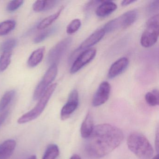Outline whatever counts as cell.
Masks as SVG:
<instances>
[{
    "mask_svg": "<svg viewBox=\"0 0 159 159\" xmlns=\"http://www.w3.org/2000/svg\"><path fill=\"white\" fill-rule=\"evenodd\" d=\"M110 92V84L107 81L101 83L93 97L92 101L93 106L99 107L105 104L109 98Z\"/></svg>",
    "mask_w": 159,
    "mask_h": 159,
    "instance_id": "cell-10",
    "label": "cell"
},
{
    "mask_svg": "<svg viewBox=\"0 0 159 159\" xmlns=\"http://www.w3.org/2000/svg\"><path fill=\"white\" fill-rule=\"evenodd\" d=\"M14 90H11L6 92L0 100V112H3L4 110L11 104L15 96Z\"/></svg>",
    "mask_w": 159,
    "mask_h": 159,
    "instance_id": "cell-19",
    "label": "cell"
},
{
    "mask_svg": "<svg viewBox=\"0 0 159 159\" xmlns=\"http://www.w3.org/2000/svg\"><path fill=\"white\" fill-rule=\"evenodd\" d=\"M59 2L58 1H37L33 4L32 8L36 12L45 11L53 9Z\"/></svg>",
    "mask_w": 159,
    "mask_h": 159,
    "instance_id": "cell-17",
    "label": "cell"
},
{
    "mask_svg": "<svg viewBox=\"0 0 159 159\" xmlns=\"http://www.w3.org/2000/svg\"><path fill=\"white\" fill-rule=\"evenodd\" d=\"M122 131L109 124L94 126L91 135L86 139L85 149L94 158H102L119 147L124 139Z\"/></svg>",
    "mask_w": 159,
    "mask_h": 159,
    "instance_id": "cell-1",
    "label": "cell"
},
{
    "mask_svg": "<svg viewBox=\"0 0 159 159\" xmlns=\"http://www.w3.org/2000/svg\"><path fill=\"white\" fill-rule=\"evenodd\" d=\"M57 86L56 83L50 85L39 98L37 105L32 110L20 117L17 122L20 124H23L31 121L38 118L44 111L52 95L55 91Z\"/></svg>",
    "mask_w": 159,
    "mask_h": 159,
    "instance_id": "cell-3",
    "label": "cell"
},
{
    "mask_svg": "<svg viewBox=\"0 0 159 159\" xmlns=\"http://www.w3.org/2000/svg\"><path fill=\"white\" fill-rule=\"evenodd\" d=\"M128 148L140 159H150L154 153V150L148 139L141 133L134 132L127 139Z\"/></svg>",
    "mask_w": 159,
    "mask_h": 159,
    "instance_id": "cell-2",
    "label": "cell"
},
{
    "mask_svg": "<svg viewBox=\"0 0 159 159\" xmlns=\"http://www.w3.org/2000/svg\"><path fill=\"white\" fill-rule=\"evenodd\" d=\"M148 10L150 12H155L159 10V1H153L152 2L148 7Z\"/></svg>",
    "mask_w": 159,
    "mask_h": 159,
    "instance_id": "cell-29",
    "label": "cell"
},
{
    "mask_svg": "<svg viewBox=\"0 0 159 159\" xmlns=\"http://www.w3.org/2000/svg\"><path fill=\"white\" fill-rule=\"evenodd\" d=\"M11 52H3L0 57V72L5 71L11 63Z\"/></svg>",
    "mask_w": 159,
    "mask_h": 159,
    "instance_id": "cell-25",
    "label": "cell"
},
{
    "mask_svg": "<svg viewBox=\"0 0 159 159\" xmlns=\"http://www.w3.org/2000/svg\"><path fill=\"white\" fill-rule=\"evenodd\" d=\"M81 25V22L79 19L72 20L67 27L66 32L68 34H72L77 32Z\"/></svg>",
    "mask_w": 159,
    "mask_h": 159,
    "instance_id": "cell-26",
    "label": "cell"
},
{
    "mask_svg": "<svg viewBox=\"0 0 159 159\" xmlns=\"http://www.w3.org/2000/svg\"><path fill=\"white\" fill-rule=\"evenodd\" d=\"M16 25V22L12 20H7L0 23V36H5L12 31Z\"/></svg>",
    "mask_w": 159,
    "mask_h": 159,
    "instance_id": "cell-22",
    "label": "cell"
},
{
    "mask_svg": "<svg viewBox=\"0 0 159 159\" xmlns=\"http://www.w3.org/2000/svg\"><path fill=\"white\" fill-rule=\"evenodd\" d=\"M159 134H158V132H157V134L156 135V138H155V145H156V147L157 148V151H158V147H159V138H158Z\"/></svg>",
    "mask_w": 159,
    "mask_h": 159,
    "instance_id": "cell-32",
    "label": "cell"
},
{
    "mask_svg": "<svg viewBox=\"0 0 159 159\" xmlns=\"http://www.w3.org/2000/svg\"><path fill=\"white\" fill-rule=\"evenodd\" d=\"M129 60L125 57H121L112 64L109 70L108 77L112 79L124 72L128 67Z\"/></svg>",
    "mask_w": 159,
    "mask_h": 159,
    "instance_id": "cell-12",
    "label": "cell"
},
{
    "mask_svg": "<svg viewBox=\"0 0 159 159\" xmlns=\"http://www.w3.org/2000/svg\"><path fill=\"white\" fill-rule=\"evenodd\" d=\"M9 111H3V112L0 115V126H1L2 125L5 121L9 115Z\"/></svg>",
    "mask_w": 159,
    "mask_h": 159,
    "instance_id": "cell-30",
    "label": "cell"
},
{
    "mask_svg": "<svg viewBox=\"0 0 159 159\" xmlns=\"http://www.w3.org/2000/svg\"><path fill=\"white\" fill-rule=\"evenodd\" d=\"M70 159H81V157L77 154H74L70 157Z\"/></svg>",
    "mask_w": 159,
    "mask_h": 159,
    "instance_id": "cell-33",
    "label": "cell"
},
{
    "mask_svg": "<svg viewBox=\"0 0 159 159\" xmlns=\"http://www.w3.org/2000/svg\"><path fill=\"white\" fill-rule=\"evenodd\" d=\"M57 70L58 69L57 65H53L51 66L44 74L41 81L38 84L34 91L33 94L34 100H39L47 88L54 80L57 75Z\"/></svg>",
    "mask_w": 159,
    "mask_h": 159,
    "instance_id": "cell-7",
    "label": "cell"
},
{
    "mask_svg": "<svg viewBox=\"0 0 159 159\" xmlns=\"http://www.w3.org/2000/svg\"><path fill=\"white\" fill-rule=\"evenodd\" d=\"M63 9H64V7H62L57 12L43 19L37 26L38 29L40 30H44L52 25L53 23H54L59 17Z\"/></svg>",
    "mask_w": 159,
    "mask_h": 159,
    "instance_id": "cell-18",
    "label": "cell"
},
{
    "mask_svg": "<svg viewBox=\"0 0 159 159\" xmlns=\"http://www.w3.org/2000/svg\"><path fill=\"white\" fill-rule=\"evenodd\" d=\"M145 100L147 104L151 107L158 106L159 104V92L154 89L152 92L147 93L145 95Z\"/></svg>",
    "mask_w": 159,
    "mask_h": 159,
    "instance_id": "cell-23",
    "label": "cell"
},
{
    "mask_svg": "<svg viewBox=\"0 0 159 159\" xmlns=\"http://www.w3.org/2000/svg\"><path fill=\"white\" fill-rule=\"evenodd\" d=\"M152 159H159V155H158V154L155 155V156L152 158Z\"/></svg>",
    "mask_w": 159,
    "mask_h": 159,
    "instance_id": "cell-35",
    "label": "cell"
},
{
    "mask_svg": "<svg viewBox=\"0 0 159 159\" xmlns=\"http://www.w3.org/2000/svg\"><path fill=\"white\" fill-rule=\"evenodd\" d=\"M28 159H37V156L36 155H32L30 156Z\"/></svg>",
    "mask_w": 159,
    "mask_h": 159,
    "instance_id": "cell-34",
    "label": "cell"
},
{
    "mask_svg": "<svg viewBox=\"0 0 159 159\" xmlns=\"http://www.w3.org/2000/svg\"><path fill=\"white\" fill-rule=\"evenodd\" d=\"M117 9V5L114 2L110 1H104L98 6L95 13L98 17H107L115 11Z\"/></svg>",
    "mask_w": 159,
    "mask_h": 159,
    "instance_id": "cell-13",
    "label": "cell"
},
{
    "mask_svg": "<svg viewBox=\"0 0 159 159\" xmlns=\"http://www.w3.org/2000/svg\"><path fill=\"white\" fill-rule=\"evenodd\" d=\"M17 44V40L11 38L4 41L0 45V51L2 53L11 52Z\"/></svg>",
    "mask_w": 159,
    "mask_h": 159,
    "instance_id": "cell-24",
    "label": "cell"
},
{
    "mask_svg": "<svg viewBox=\"0 0 159 159\" xmlns=\"http://www.w3.org/2000/svg\"><path fill=\"white\" fill-rule=\"evenodd\" d=\"M45 52V48L42 47L35 50L30 55L28 60L27 65L29 67L37 66L42 61Z\"/></svg>",
    "mask_w": 159,
    "mask_h": 159,
    "instance_id": "cell-16",
    "label": "cell"
},
{
    "mask_svg": "<svg viewBox=\"0 0 159 159\" xmlns=\"http://www.w3.org/2000/svg\"><path fill=\"white\" fill-rule=\"evenodd\" d=\"M96 50L90 48L81 53L72 64L70 69L71 74H75L87 64H89L95 57Z\"/></svg>",
    "mask_w": 159,
    "mask_h": 159,
    "instance_id": "cell-8",
    "label": "cell"
},
{
    "mask_svg": "<svg viewBox=\"0 0 159 159\" xmlns=\"http://www.w3.org/2000/svg\"><path fill=\"white\" fill-rule=\"evenodd\" d=\"M16 145V141L12 139H7L0 144V159L10 158L12 155Z\"/></svg>",
    "mask_w": 159,
    "mask_h": 159,
    "instance_id": "cell-14",
    "label": "cell"
},
{
    "mask_svg": "<svg viewBox=\"0 0 159 159\" xmlns=\"http://www.w3.org/2000/svg\"><path fill=\"white\" fill-rule=\"evenodd\" d=\"M136 1H133V0H127V1H123L121 3V5L122 6H126L130 4H132V3L136 2Z\"/></svg>",
    "mask_w": 159,
    "mask_h": 159,
    "instance_id": "cell-31",
    "label": "cell"
},
{
    "mask_svg": "<svg viewBox=\"0 0 159 159\" xmlns=\"http://www.w3.org/2000/svg\"><path fill=\"white\" fill-rule=\"evenodd\" d=\"M79 104V95L78 91L73 90L69 96L67 102L64 105L60 113L62 120L68 119L78 107Z\"/></svg>",
    "mask_w": 159,
    "mask_h": 159,
    "instance_id": "cell-9",
    "label": "cell"
},
{
    "mask_svg": "<svg viewBox=\"0 0 159 159\" xmlns=\"http://www.w3.org/2000/svg\"><path fill=\"white\" fill-rule=\"evenodd\" d=\"M159 14L151 17L147 23L146 30L140 39L143 47L149 48L157 43L159 37Z\"/></svg>",
    "mask_w": 159,
    "mask_h": 159,
    "instance_id": "cell-5",
    "label": "cell"
},
{
    "mask_svg": "<svg viewBox=\"0 0 159 159\" xmlns=\"http://www.w3.org/2000/svg\"><path fill=\"white\" fill-rule=\"evenodd\" d=\"M106 33L103 28L97 30L80 45L76 52H78L80 51L90 49L92 46L99 42L103 39Z\"/></svg>",
    "mask_w": 159,
    "mask_h": 159,
    "instance_id": "cell-11",
    "label": "cell"
},
{
    "mask_svg": "<svg viewBox=\"0 0 159 159\" xmlns=\"http://www.w3.org/2000/svg\"><path fill=\"white\" fill-rule=\"evenodd\" d=\"M104 1H91L88 2L84 7V11L86 12H90L93 11L95 7L101 4Z\"/></svg>",
    "mask_w": 159,
    "mask_h": 159,
    "instance_id": "cell-28",
    "label": "cell"
},
{
    "mask_svg": "<svg viewBox=\"0 0 159 159\" xmlns=\"http://www.w3.org/2000/svg\"><path fill=\"white\" fill-rule=\"evenodd\" d=\"M59 154L58 146L56 144H50L47 147L42 159H56Z\"/></svg>",
    "mask_w": 159,
    "mask_h": 159,
    "instance_id": "cell-21",
    "label": "cell"
},
{
    "mask_svg": "<svg viewBox=\"0 0 159 159\" xmlns=\"http://www.w3.org/2000/svg\"><path fill=\"white\" fill-rule=\"evenodd\" d=\"M138 12L136 10L128 11L120 16L111 20L104 25L106 33H110L118 29H125L132 25L137 19Z\"/></svg>",
    "mask_w": 159,
    "mask_h": 159,
    "instance_id": "cell-4",
    "label": "cell"
},
{
    "mask_svg": "<svg viewBox=\"0 0 159 159\" xmlns=\"http://www.w3.org/2000/svg\"><path fill=\"white\" fill-rule=\"evenodd\" d=\"M57 30H58V27L57 26H54L50 28L43 30L39 35H37L36 38L34 39L33 41L34 43H39L42 42L48 37H50L51 35L55 33Z\"/></svg>",
    "mask_w": 159,
    "mask_h": 159,
    "instance_id": "cell-20",
    "label": "cell"
},
{
    "mask_svg": "<svg viewBox=\"0 0 159 159\" xmlns=\"http://www.w3.org/2000/svg\"><path fill=\"white\" fill-rule=\"evenodd\" d=\"M24 1H11L8 3L7 10L9 12H13L18 10L24 4Z\"/></svg>",
    "mask_w": 159,
    "mask_h": 159,
    "instance_id": "cell-27",
    "label": "cell"
},
{
    "mask_svg": "<svg viewBox=\"0 0 159 159\" xmlns=\"http://www.w3.org/2000/svg\"><path fill=\"white\" fill-rule=\"evenodd\" d=\"M94 122L93 116L90 112H88L80 128V134L82 137L87 139L92 134L93 130Z\"/></svg>",
    "mask_w": 159,
    "mask_h": 159,
    "instance_id": "cell-15",
    "label": "cell"
},
{
    "mask_svg": "<svg viewBox=\"0 0 159 159\" xmlns=\"http://www.w3.org/2000/svg\"><path fill=\"white\" fill-rule=\"evenodd\" d=\"M72 42V39L67 38L60 41L51 49L47 57V63L52 66L59 63L66 52L68 50Z\"/></svg>",
    "mask_w": 159,
    "mask_h": 159,
    "instance_id": "cell-6",
    "label": "cell"
}]
</instances>
